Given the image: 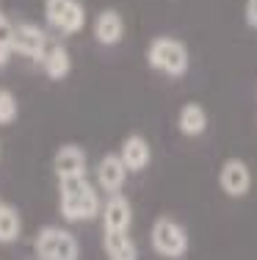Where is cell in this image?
Returning a JSON list of instances; mask_svg holds the SVG:
<instances>
[{"mask_svg": "<svg viewBox=\"0 0 257 260\" xmlns=\"http://www.w3.org/2000/svg\"><path fill=\"white\" fill-rule=\"evenodd\" d=\"M42 72L50 80H66L72 72V53L64 42H50L45 58H42Z\"/></svg>", "mask_w": 257, "mask_h": 260, "instance_id": "cell-13", "label": "cell"}, {"mask_svg": "<svg viewBox=\"0 0 257 260\" xmlns=\"http://www.w3.org/2000/svg\"><path fill=\"white\" fill-rule=\"evenodd\" d=\"M45 22L50 30L61 36H75L86 28V6L81 0H45L42 3Z\"/></svg>", "mask_w": 257, "mask_h": 260, "instance_id": "cell-5", "label": "cell"}, {"mask_svg": "<svg viewBox=\"0 0 257 260\" xmlns=\"http://www.w3.org/2000/svg\"><path fill=\"white\" fill-rule=\"evenodd\" d=\"M50 36L45 28L33 25V22H14V39H11V50L14 55L30 58L33 64H42L47 47H50Z\"/></svg>", "mask_w": 257, "mask_h": 260, "instance_id": "cell-6", "label": "cell"}, {"mask_svg": "<svg viewBox=\"0 0 257 260\" xmlns=\"http://www.w3.org/2000/svg\"><path fill=\"white\" fill-rule=\"evenodd\" d=\"M210 125V119H207V111L202 108L199 103H186L180 108V114H177V130H180L186 139H197L202 136Z\"/></svg>", "mask_w": 257, "mask_h": 260, "instance_id": "cell-14", "label": "cell"}, {"mask_svg": "<svg viewBox=\"0 0 257 260\" xmlns=\"http://www.w3.org/2000/svg\"><path fill=\"white\" fill-rule=\"evenodd\" d=\"M102 230L105 233H130L133 227V205L125 194H108V200L102 202L100 210Z\"/></svg>", "mask_w": 257, "mask_h": 260, "instance_id": "cell-9", "label": "cell"}, {"mask_svg": "<svg viewBox=\"0 0 257 260\" xmlns=\"http://www.w3.org/2000/svg\"><path fill=\"white\" fill-rule=\"evenodd\" d=\"M119 155L125 160L127 172H144L152 164V147L141 133H130L122 139L119 144Z\"/></svg>", "mask_w": 257, "mask_h": 260, "instance_id": "cell-12", "label": "cell"}, {"mask_svg": "<svg viewBox=\"0 0 257 260\" xmlns=\"http://www.w3.org/2000/svg\"><path fill=\"white\" fill-rule=\"evenodd\" d=\"M218 188L232 200H243L252 191V169L243 158H227L218 166Z\"/></svg>", "mask_w": 257, "mask_h": 260, "instance_id": "cell-7", "label": "cell"}, {"mask_svg": "<svg viewBox=\"0 0 257 260\" xmlns=\"http://www.w3.org/2000/svg\"><path fill=\"white\" fill-rule=\"evenodd\" d=\"M36 260H81V244L75 233L61 224H45L33 235Z\"/></svg>", "mask_w": 257, "mask_h": 260, "instance_id": "cell-3", "label": "cell"}, {"mask_svg": "<svg viewBox=\"0 0 257 260\" xmlns=\"http://www.w3.org/2000/svg\"><path fill=\"white\" fill-rule=\"evenodd\" d=\"M243 20H246L249 28H257V0H246V6H243Z\"/></svg>", "mask_w": 257, "mask_h": 260, "instance_id": "cell-18", "label": "cell"}, {"mask_svg": "<svg viewBox=\"0 0 257 260\" xmlns=\"http://www.w3.org/2000/svg\"><path fill=\"white\" fill-rule=\"evenodd\" d=\"M102 252L108 260H138V246L130 233H105L102 230Z\"/></svg>", "mask_w": 257, "mask_h": 260, "instance_id": "cell-15", "label": "cell"}, {"mask_svg": "<svg viewBox=\"0 0 257 260\" xmlns=\"http://www.w3.org/2000/svg\"><path fill=\"white\" fill-rule=\"evenodd\" d=\"M146 64L150 70L169 78H182L191 70V50L177 36H155L146 45Z\"/></svg>", "mask_w": 257, "mask_h": 260, "instance_id": "cell-2", "label": "cell"}, {"mask_svg": "<svg viewBox=\"0 0 257 260\" xmlns=\"http://www.w3.org/2000/svg\"><path fill=\"white\" fill-rule=\"evenodd\" d=\"M0 14H3V9H0Z\"/></svg>", "mask_w": 257, "mask_h": 260, "instance_id": "cell-21", "label": "cell"}, {"mask_svg": "<svg viewBox=\"0 0 257 260\" xmlns=\"http://www.w3.org/2000/svg\"><path fill=\"white\" fill-rule=\"evenodd\" d=\"M22 238V216L17 205L6 202L0 197V246H9V244H17Z\"/></svg>", "mask_w": 257, "mask_h": 260, "instance_id": "cell-16", "label": "cell"}, {"mask_svg": "<svg viewBox=\"0 0 257 260\" xmlns=\"http://www.w3.org/2000/svg\"><path fill=\"white\" fill-rule=\"evenodd\" d=\"M91 34H94V42L102 47H116L122 39H125V17L116 9H102L100 14L91 22Z\"/></svg>", "mask_w": 257, "mask_h": 260, "instance_id": "cell-11", "label": "cell"}, {"mask_svg": "<svg viewBox=\"0 0 257 260\" xmlns=\"http://www.w3.org/2000/svg\"><path fill=\"white\" fill-rule=\"evenodd\" d=\"M127 166L122 160L119 152H105L100 160H97V169H94V180H97V188L102 194H119L127 183Z\"/></svg>", "mask_w": 257, "mask_h": 260, "instance_id": "cell-8", "label": "cell"}, {"mask_svg": "<svg viewBox=\"0 0 257 260\" xmlns=\"http://www.w3.org/2000/svg\"><path fill=\"white\" fill-rule=\"evenodd\" d=\"M102 210V200L97 183L86 177H66L58 180V213L66 224H86L94 221Z\"/></svg>", "mask_w": 257, "mask_h": 260, "instance_id": "cell-1", "label": "cell"}, {"mask_svg": "<svg viewBox=\"0 0 257 260\" xmlns=\"http://www.w3.org/2000/svg\"><path fill=\"white\" fill-rule=\"evenodd\" d=\"M150 244L155 249V255L166 257V260H180L188 255L191 249V238L188 230L171 216H158L150 227Z\"/></svg>", "mask_w": 257, "mask_h": 260, "instance_id": "cell-4", "label": "cell"}, {"mask_svg": "<svg viewBox=\"0 0 257 260\" xmlns=\"http://www.w3.org/2000/svg\"><path fill=\"white\" fill-rule=\"evenodd\" d=\"M0 155H3V141H0Z\"/></svg>", "mask_w": 257, "mask_h": 260, "instance_id": "cell-20", "label": "cell"}, {"mask_svg": "<svg viewBox=\"0 0 257 260\" xmlns=\"http://www.w3.org/2000/svg\"><path fill=\"white\" fill-rule=\"evenodd\" d=\"M20 116V103L11 89H0V127L14 125V119Z\"/></svg>", "mask_w": 257, "mask_h": 260, "instance_id": "cell-17", "label": "cell"}, {"mask_svg": "<svg viewBox=\"0 0 257 260\" xmlns=\"http://www.w3.org/2000/svg\"><path fill=\"white\" fill-rule=\"evenodd\" d=\"M11 55H14V50H11V47L0 45V70H3V67L9 64V61H11Z\"/></svg>", "mask_w": 257, "mask_h": 260, "instance_id": "cell-19", "label": "cell"}, {"mask_svg": "<svg viewBox=\"0 0 257 260\" xmlns=\"http://www.w3.org/2000/svg\"><path fill=\"white\" fill-rule=\"evenodd\" d=\"M53 175L56 180L66 177H86L89 175V155L78 144H61L53 155Z\"/></svg>", "mask_w": 257, "mask_h": 260, "instance_id": "cell-10", "label": "cell"}]
</instances>
